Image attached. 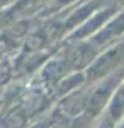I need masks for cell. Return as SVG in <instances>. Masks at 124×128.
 I'll return each instance as SVG.
<instances>
[{
	"label": "cell",
	"mask_w": 124,
	"mask_h": 128,
	"mask_svg": "<svg viewBox=\"0 0 124 128\" xmlns=\"http://www.w3.org/2000/svg\"><path fill=\"white\" fill-rule=\"evenodd\" d=\"M123 34H124V10H121V12H117L109 22H105L94 36H90L88 41H90L95 48L100 50L102 46L112 43L116 38H119V36H123Z\"/></svg>",
	"instance_id": "2"
},
{
	"label": "cell",
	"mask_w": 124,
	"mask_h": 128,
	"mask_svg": "<svg viewBox=\"0 0 124 128\" xmlns=\"http://www.w3.org/2000/svg\"><path fill=\"white\" fill-rule=\"evenodd\" d=\"M105 116L111 120L114 125H117L124 118V80L121 82V86L116 89V92L112 94V98H111L107 108H105Z\"/></svg>",
	"instance_id": "4"
},
{
	"label": "cell",
	"mask_w": 124,
	"mask_h": 128,
	"mask_svg": "<svg viewBox=\"0 0 124 128\" xmlns=\"http://www.w3.org/2000/svg\"><path fill=\"white\" fill-rule=\"evenodd\" d=\"M82 2H87V0H82Z\"/></svg>",
	"instance_id": "5"
},
{
	"label": "cell",
	"mask_w": 124,
	"mask_h": 128,
	"mask_svg": "<svg viewBox=\"0 0 124 128\" xmlns=\"http://www.w3.org/2000/svg\"><path fill=\"white\" fill-rule=\"evenodd\" d=\"M121 67H124V40L114 46H111L109 50H105L99 58H95L88 65L85 72L87 82L100 80L102 77L109 75L111 72L121 68Z\"/></svg>",
	"instance_id": "1"
},
{
	"label": "cell",
	"mask_w": 124,
	"mask_h": 128,
	"mask_svg": "<svg viewBox=\"0 0 124 128\" xmlns=\"http://www.w3.org/2000/svg\"><path fill=\"white\" fill-rule=\"evenodd\" d=\"M92 89H82L78 87L75 90L70 92V96L66 98V101L61 104V109L65 111L68 118H75L80 113L87 111V104H88V96H90Z\"/></svg>",
	"instance_id": "3"
}]
</instances>
